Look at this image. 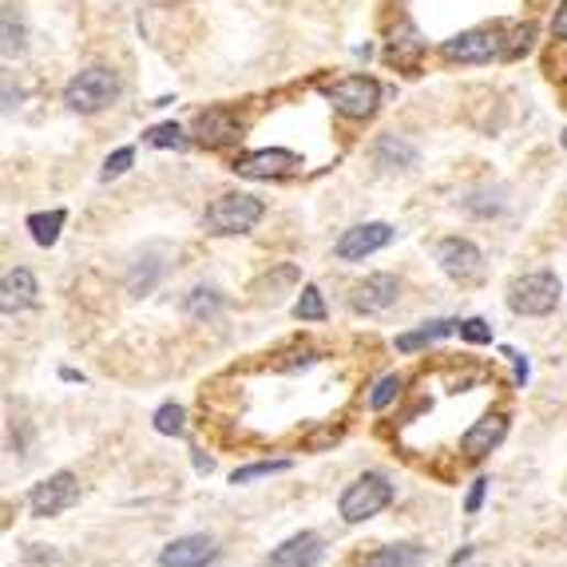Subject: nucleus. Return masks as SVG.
<instances>
[{"label":"nucleus","mask_w":567,"mask_h":567,"mask_svg":"<svg viewBox=\"0 0 567 567\" xmlns=\"http://www.w3.org/2000/svg\"><path fill=\"white\" fill-rule=\"evenodd\" d=\"M326 100L346 116V120H369L381 103V84L373 76H346V80L329 84Z\"/></svg>","instance_id":"39448f33"},{"label":"nucleus","mask_w":567,"mask_h":567,"mask_svg":"<svg viewBox=\"0 0 567 567\" xmlns=\"http://www.w3.org/2000/svg\"><path fill=\"white\" fill-rule=\"evenodd\" d=\"M440 52H445L448 61H460V64H488L492 56H504V29L500 24L468 29L440 44Z\"/></svg>","instance_id":"423d86ee"},{"label":"nucleus","mask_w":567,"mask_h":567,"mask_svg":"<svg viewBox=\"0 0 567 567\" xmlns=\"http://www.w3.org/2000/svg\"><path fill=\"white\" fill-rule=\"evenodd\" d=\"M504 437H508V417L504 413H488V417H480L477 425L460 437V452H465L468 460H484Z\"/></svg>","instance_id":"4468645a"},{"label":"nucleus","mask_w":567,"mask_h":567,"mask_svg":"<svg viewBox=\"0 0 567 567\" xmlns=\"http://www.w3.org/2000/svg\"><path fill=\"white\" fill-rule=\"evenodd\" d=\"M32 302H36V279H32V270H24V266L9 270L4 282H0V306H4V314L29 309Z\"/></svg>","instance_id":"dca6fc26"},{"label":"nucleus","mask_w":567,"mask_h":567,"mask_svg":"<svg viewBox=\"0 0 567 567\" xmlns=\"http://www.w3.org/2000/svg\"><path fill=\"white\" fill-rule=\"evenodd\" d=\"M504 358H512V361H516V381H520V385H524V381H527V361L520 358L516 349H504Z\"/></svg>","instance_id":"72a5a7b5"},{"label":"nucleus","mask_w":567,"mask_h":567,"mask_svg":"<svg viewBox=\"0 0 567 567\" xmlns=\"http://www.w3.org/2000/svg\"><path fill=\"white\" fill-rule=\"evenodd\" d=\"M135 163V151L131 148H120L116 155H108V163H103V179H116V175H123V171Z\"/></svg>","instance_id":"c85d7f7f"},{"label":"nucleus","mask_w":567,"mask_h":567,"mask_svg":"<svg viewBox=\"0 0 567 567\" xmlns=\"http://www.w3.org/2000/svg\"><path fill=\"white\" fill-rule=\"evenodd\" d=\"M321 556H326L321 539L314 532H298L270 552V567H318Z\"/></svg>","instance_id":"2eb2a0df"},{"label":"nucleus","mask_w":567,"mask_h":567,"mask_svg":"<svg viewBox=\"0 0 567 567\" xmlns=\"http://www.w3.org/2000/svg\"><path fill=\"white\" fill-rule=\"evenodd\" d=\"M397 298H401V282L393 274H369L366 282L353 286L349 306L358 309V314H381V309H389Z\"/></svg>","instance_id":"f8f14e48"},{"label":"nucleus","mask_w":567,"mask_h":567,"mask_svg":"<svg viewBox=\"0 0 567 567\" xmlns=\"http://www.w3.org/2000/svg\"><path fill=\"white\" fill-rule=\"evenodd\" d=\"M378 160H381V167H413V163H417V148L397 140V135H381Z\"/></svg>","instance_id":"aec40b11"},{"label":"nucleus","mask_w":567,"mask_h":567,"mask_svg":"<svg viewBox=\"0 0 567 567\" xmlns=\"http://www.w3.org/2000/svg\"><path fill=\"white\" fill-rule=\"evenodd\" d=\"M437 259H440V270H445L452 282H477L480 274H484V254H480L477 242H468V239H445L437 250Z\"/></svg>","instance_id":"1a4fd4ad"},{"label":"nucleus","mask_w":567,"mask_h":567,"mask_svg":"<svg viewBox=\"0 0 567 567\" xmlns=\"http://www.w3.org/2000/svg\"><path fill=\"white\" fill-rule=\"evenodd\" d=\"M468 556H472V547H460L457 556H452V567H460V564H465V559H468Z\"/></svg>","instance_id":"f704fd0d"},{"label":"nucleus","mask_w":567,"mask_h":567,"mask_svg":"<svg viewBox=\"0 0 567 567\" xmlns=\"http://www.w3.org/2000/svg\"><path fill=\"white\" fill-rule=\"evenodd\" d=\"M235 171L247 175V179H286V175L302 171V160L294 151L266 148V151H250V155H242V160L235 163Z\"/></svg>","instance_id":"9d476101"},{"label":"nucleus","mask_w":567,"mask_h":567,"mask_svg":"<svg viewBox=\"0 0 567 567\" xmlns=\"http://www.w3.org/2000/svg\"><path fill=\"white\" fill-rule=\"evenodd\" d=\"M421 559H425L421 544H389L361 556V567H421Z\"/></svg>","instance_id":"f3484780"},{"label":"nucleus","mask_w":567,"mask_h":567,"mask_svg":"<svg viewBox=\"0 0 567 567\" xmlns=\"http://www.w3.org/2000/svg\"><path fill=\"white\" fill-rule=\"evenodd\" d=\"M401 385H405V381H401L397 373H389V378H381L378 385H373V393H369V408H385L389 401H393V397L401 393Z\"/></svg>","instance_id":"cd10ccee"},{"label":"nucleus","mask_w":567,"mask_h":567,"mask_svg":"<svg viewBox=\"0 0 567 567\" xmlns=\"http://www.w3.org/2000/svg\"><path fill=\"white\" fill-rule=\"evenodd\" d=\"M219 559V544L210 536H179L160 552V567H210Z\"/></svg>","instance_id":"9b49d317"},{"label":"nucleus","mask_w":567,"mask_h":567,"mask_svg":"<svg viewBox=\"0 0 567 567\" xmlns=\"http://www.w3.org/2000/svg\"><path fill=\"white\" fill-rule=\"evenodd\" d=\"M64 219H68V215H64L61 207H56V210H41V215H29L32 242H36V247H52V242L61 239Z\"/></svg>","instance_id":"6ab92c4d"},{"label":"nucleus","mask_w":567,"mask_h":567,"mask_svg":"<svg viewBox=\"0 0 567 567\" xmlns=\"http://www.w3.org/2000/svg\"><path fill=\"white\" fill-rule=\"evenodd\" d=\"M393 242V227L389 222H361V227H349L338 242H334V254L341 262H361L369 254H378L381 247Z\"/></svg>","instance_id":"6e6552de"},{"label":"nucleus","mask_w":567,"mask_h":567,"mask_svg":"<svg viewBox=\"0 0 567 567\" xmlns=\"http://www.w3.org/2000/svg\"><path fill=\"white\" fill-rule=\"evenodd\" d=\"M389 504H393V484H389V477L366 472V477H358L341 492L338 512L346 524H366V520H373L378 512H385Z\"/></svg>","instance_id":"7ed1b4c3"},{"label":"nucleus","mask_w":567,"mask_h":567,"mask_svg":"<svg viewBox=\"0 0 567 567\" xmlns=\"http://www.w3.org/2000/svg\"><path fill=\"white\" fill-rule=\"evenodd\" d=\"M559 294H564V286H559V279L552 270H532V274L512 282L508 306L516 309V314H524V318H544V314H552L559 306Z\"/></svg>","instance_id":"20e7f679"},{"label":"nucleus","mask_w":567,"mask_h":567,"mask_svg":"<svg viewBox=\"0 0 567 567\" xmlns=\"http://www.w3.org/2000/svg\"><path fill=\"white\" fill-rule=\"evenodd\" d=\"M183 428H187V413H183V405L155 408V433H163V437H179Z\"/></svg>","instance_id":"b1692460"},{"label":"nucleus","mask_w":567,"mask_h":567,"mask_svg":"<svg viewBox=\"0 0 567 567\" xmlns=\"http://www.w3.org/2000/svg\"><path fill=\"white\" fill-rule=\"evenodd\" d=\"M484 492H488V480L484 477L472 480V492H468V500H465V512H468V516H477V512H480V504H484Z\"/></svg>","instance_id":"2f4dec72"},{"label":"nucleus","mask_w":567,"mask_h":567,"mask_svg":"<svg viewBox=\"0 0 567 567\" xmlns=\"http://www.w3.org/2000/svg\"><path fill=\"white\" fill-rule=\"evenodd\" d=\"M195 468H199V472H210V460L203 457V452H195Z\"/></svg>","instance_id":"c9c22d12"},{"label":"nucleus","mask_w":567,"mask_h":567,"mask_svg":"<svg viewBox=\"0 0 567 567\" xmlns=\"http://www.w3.org/2000/svg\"><path fill=\"white\" fill-rule=\"evenodd\" d=\"M465 210L468 215H480V219H492V215H500L504 210V199H500V190H480V195H468L465 199Z\"/></svg>","instance_id":"a878e982"},{"label":"nucleus","mask_w":567,"mask_h":567,"mask_svg":"<svg viewBox=\"0 0 567 567\" xmlns=\"http://www.w3.org/2000/svg\"><path fill=\"white\" fill-rule=\"evenodd\" d=\"M160 279H163V262L160 259H140V266L128 274V290L135 294V298H143V294L155 290V282Z\"/></svg>","instance_id":"412c9836"},{"label":"nucleus","mask_w":567,"mask_h":567,"mask_svg":"<svg viewBox=\"0 0 567 567\" xmlns=\"http://www.w3.org/2000/svg\"><path fill=\"white\" fill-rule=\"evenodd\" d=\"M143 140H148L151 148H187L179 123H160V128H151L148 135H143Z\"/></svg>","instance_id":"bb28decb"},{"label":"nucleus","mask_w":567,"mask_h":567,"mask_svg":"<svg viewBox=\"0 0 567 567\" xmlns=\"http://www.w3.org/2000/svg\"><path fill=\"white\" fill-rule=\"evenodd\" d=\"M222 309V298L215 294V290H190V298H187V318L203 321V318H215Z\"/></svg>","instance_id":"4be33fe9"},{"label":"nucleus","mask_w":567,"mask_h":567,"mask_svg":"<svg viewBox=\"0 0 567 567\" xmlns=\"http://www.w3.org/2000/svg\"><path fill=\"white\" fill-rule=\"evenodd\" d=\"M552 32H556V41H567V0L556 9V17H552Z\"/></svg>","instance_id":"473e14b6"},{"label":"nucleus","mask_w":567,"mask_h":567,"mask_svg":"<svg viewBox=\"0 0 567 567\" xmlns=\"http://www.w3.org/2000/svg\"><path fill=\"white\" fill-rule=\"evenodd\" d=\"M452 329H460V321H448V318H440V321H428V326L413 329V334H401V338H397V349H401V353H413V349L428 346V341H440V338H448V334H452Z\"/></svg>","instance_id":"a211bd4d"},{"label":"nucleus","mask_w":567,"mask_h":567,"mask_svg":"<svg viewBox=\"0 0 567 567\" xmlns=\"http://www.w3.org/2000/svg\"><path fill=\"white\" fill-rule=\"evenodd\" d=\"M294 318H298V321H326V302H321L318 286L302 290V298L294 302Z\"/></svg>","instance_id":"5701e85b"},{"label":"nucleus","mask_w":567,"mask_h":567,"mask_svg":"<svg viewBox=\"0 0 567 567\" xmlns=\"http://www.w3.org/2000/svg\"><path fill=\"white\" fill-rule=\"evenodd\" d=\"M116 96H120V76L111 68H84L64 88V103L80 116H96V111L111 108Z\"/></svg>","instance_id":"f03ea898"},{"label":"nucleus","mask_w":567,"mask_h":567,"mask_svg":"<svg viewBox=\"0 0 567 567\" xmlns=\"http://www.w3.org/2000/svg\"><path fill=\"white\" fill-rule=\"evenodd\" d=\"M242 128L247 123L227 108H215V111H203L199 120H195V140L203 148H227V143H239L242 140Z\"/></svg>","instance_id":"ddd939ff"},{"label":"nucleus","mask_w":567,"mask_h":567,"mask_svg":"<svg viewBox=\"0 0 567 567\" xmlns=\"http://www.w3.org/2000/svg\"><path fill=\"white\" fill-rule=\"evenodd\" d=\"M290 460H259V465H247V468H235L230 472V484H250V480L270 477V472H286Z\"/></svg>","instance_id":"393cba45"},{"label":"nucleus","mask_w":567,"mask_h":567,"mask_svg":"<svg viewBox=\"0 0 567 567\" xmlns=\"http://www.w3.org/2000/svg\"><path fill=\"white\" fill-rule=\"evenodd\" d=\"M460 338L484 346V341H492V326H488L484 318H468V321H460Z\"/></svg>","instance_id":"c756f323"},{"label":"nucleus","mask_w":567,"mask_h":567,"mask_svg":"<svg viewBox=\"0 0 567 567\" xmlns=\"http://www.w3.org/2000/svg\"><path fill=\"white\" fill-rule=\"evenodd\" d=\"M24 32H21V24H17V17H12V9L4 12V52H21L24 48V41H21Z\"/></svg>","instance_id":"7c9ffc66"},{"label":"nucleus","mask_w":567,"mask_h":567,"mask_svg":"<svg viewBox=\"0 0 567 567\" xmlns=\"http://www.w3.org/2000/svg\"><path fill=\"white\" fill-rule=\"evenodd\" d=\"M266 215V203L254 199V195H242V190H230L210 203L207 215H203V227L207 235H247L254 230Z\"/></svg>","instance_id":"f257e3e1"},{"label":"nucleus","mask_w":567,"mask_h":567,"mask_svg":"<svg viewBox=\"0 0 567 567\" xmlns=\"http://www.w3.org/2000/svg\"><path fill=\"white\" fill-rule=\"evenodd\" d=\"M76 500H80V480L72 477V472H56V477H48L44 484L32 488L29 508L36 520H52L61 516V512H68Z\"/></svg>","instance_id":"0eeeda50"}]
</instances>
